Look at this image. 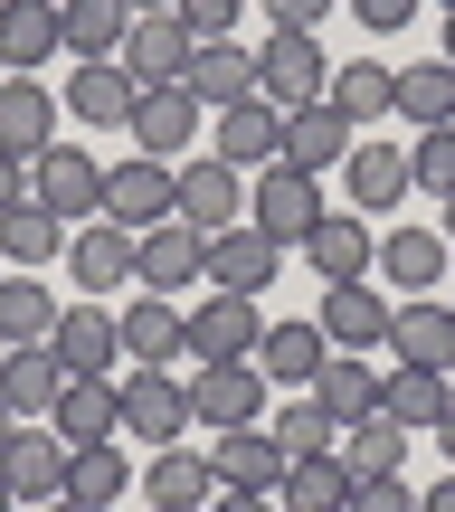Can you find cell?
<instances>
[{
	"instance_id": "obj_17",
	"label": "cell",
	"mask_w": 455,
	"mask_h": 512,
	"mask_svg": "<svg viewBox=\"0 0 455 512\" xmlns=\"http://www.w3.org/2000/svg\"><path fill=\"white\" fill-rule=\"evenodd\" d=\"M57 124H67V105H57L38 76H0V152L38 162V152L57 143Z\"/></svg>"
},
{
	"instance_id": "obj_42",
	"label": "cell",
	"mask_w": 455,
	"mask_h": 512,
	"mask_svg": "<svg viewBox=\"0 0 455 512\" xmlns=\"http://www.w3.org/2000/svg\"><path fill=\"white\" fill-rule=\"evenodd\" d=\"M399 114L408 124H455V67L446 57H427V67H399Z\"/></svg>"
},
{
	"instance_id": "obj_25",
	"label": "cell",
	"mask_w": 455,
	"mask_h": 512,
	"mask_svg": "<svg viewBox=\"0 0 455 512\" xmlns=\"http://www.w3.org/2000/svg\"><path fill=\"white\" fill-rule=\"evenodd\" d=\"M323 105L342 114L351 133H361V124H380V114H399V67H380V57H351V67H332Z\"/></svg>"
},
{
	"instance_id": "obj_60",
	"label": "cell",
	"mask_w": 455,
	"mask_h": 512,
	"mask_svg": "<svg viewBox=\"0 0 455 512\" xmlns=\"http://www.w3.org/2000/svg\"><path fill=\"white\" fill-rule=\"evenodd\" d=\"M0 351H10V342H0Z\"/></svg>"
},
{
	"instance_id": "obj_11",
	"label": "cell",
	"mask_w": 455,
	"mask_h": 512,
	"mask_svg": "<svg viewBox=\"0 0 455 512\" xmlns=\"http://www.w3.org/2000/svg\"><path fill=\"white\" fill-rule=\"evenodd\" d=\"M275 266H285V247L256 238V228H219V238H200V275L209 294H266Z\"/></svg>"
},
{
	"instance_id": "obj_57",
	"label": "cell",
	"mask_w": 455,
	"mask_h": 512,
	"mask_svg": "<svg viewBox=\"0 0 455 512\" xmlns=\"http://www.w3.org/2000/svg\"><path fill=\"white\" fill-rule=\"evenodd\" d=\"M446 247H455V200H446Z\"/></svg>"
},
{
	"instance_id": "obj_51",
	"label": "cell",
	"mask_w": 455,
	"mask_h": 512,
	"mask_svg": "<svg viewBox=\"0 0 455 512\" xmlns=\"http://www.w3.org/2000/svg\"><path fill=\"white\" fill-rule=\"evenodd\" d=\"M418 512H455V465H446V484H427V494H418Z\"/></svg>"
},
{
	"instance_id": "obj_5",
	"label": "cell",
	"mask_w": 455,
	"mask_h": 512,
	"mask_svg": "<svg viewBox=\"0 0 455 512\" xmlns=\"http://www.w3.org/2000/svg\"><path fill=\"white\" fill-rule=\"evenodd\" d=\"M105 219L114 228H162V219H181V162H152V152H133V162H114L105 171Z\"/></svg>"
},
{
	"instance_id": "obj_22",
	"label": "cell",
	"mask_w": 455,
	"mask_h": 512,
	"mask_svg": "<svg viewBox=\"0 0 455 512\" xmlns=\"http://www.w3.org/2000/svg\"><path fill=\"white\" fill-rule=\"evenodd\" d=\"M313 323H323V342L332 351H380L389 342V304H380V285H323V313H313Z\"/></svg>"
},
{
	"instance_id": "obj_41",
	"label": "cell",
	"mask_w": 455,
	"mask_h": 512,
	"mask_svg": "<svg viewBox=\"0 0 455 512\" xmlns=\"http://www.w3.org/2000/svg\"><path fill=\"white\" fill-rule=\"evenodd\" d=\"M342 465H351V475H399V465H408V427L370 408L361 427H342Z\"/></svg>"
},
{
	"instance_id": "obj_6",
	"label": "cell",
	"mask_w": 455,
	"mask_h": 512,
	"mask_svg": "<svg viewBox=\"0 0 455 512\" xmlns=\"http://www.w3.org/2000/svg\"><path fill=\"white\" fill-rule=\"evenodd\" d=\"M266 418V370L256 361H200L190 370V427L228 437V427H256Z\"/></svg>"
},
{
	"instance_id": "obj_37",
	"label": "cell",
	"mask_w": 455,
	"mask_h": 512,
	"mask_svg": "<svg viewBox=\"0 0 455 512\" xmlns=\"http://www.w3.org/2000/svg\"><path fill=\"white\" fill-rule=\"evenodd\" d=\"M285 512H351V465L342 456H294L285 484H275Z\"/></svg>"
},
{
	"instance_id": "obj_24",
	"label": "cell",
	"mask_w": 455,
	"mask_h": 512,
	"mask_svg": "<svg viewBox=\"0 0 455 512\" xmlns=\"http://www.w3.org/2000/svg\"><path fill=\"white\" fill-rule=\"evenodd\" d=\"M67 266H76V294H114V285H133V228L86 219V228L67 238Z\"/></svg>"
},
{
	"instance_id": "obj_48",
	"label": "cell",
	"mask_w": 455,
	"mask_h": 512,
	"mask_svg": "<svg viewBox=\"0 0 455 512\" xmlns=\"http://www.w3.org/2000/svg\"><path fill=\"white\" fill-rule=\"evenodd\" d=\"M266 19H275V29H323L332 0H266Z\"/></svg>"
},
{
	"instance_id": "obj_12",
	"label": "cell",
	"mask_w": 455,
	"mask_h": 512,
	"mask_svg": "<svg viewBox=\"0 0 455 512\" xmlns=\"http://www.w3.org/2000/svg\"><path fill=\"white\" fill-rule=\"evenodd\" d=\"M114 332H124V361H133V370L190 361V313H171V294H133V304L114 313Z\"/></svg>"
},
{
	"instance_id": "obj_26",
	"label": "cell",
	"mask_w": 455,
	"mask_h": 512,
	"mask_svg": "<svg viewBox=\"0 0 455 512\" xmlns=\"http://www.w3.org/2000/svg\"><path fill=\"white\" fill-rule=\"evenodd\" d=\"M209 465H219L228 494H275V484H285V446H275L266 427H228V437L209 446Z\"/></svg>"
},
{
	"instance_id": "obj_34",
	"label": "cell",
	"mask_w": 455,
	"mask_h": 512,
	"mask_svg": "<svg viewBox=\"0 0 455 512\" xmlns=\"http://www.w3.org/2000/svg\"><path fill=\"white\" fill-rule=\"evenodd\" d=\"M313 408H323L332 427H361L370 408H380V370H370L361 351H332V361H323V380H313Z\"/></svg>"
},
{
	"instance_id": "obj_15",
	"label": "cell",
	"mask_w": 455,
	"mask_h": 512,
	"mask_svg": "<svg viewBox=\"0 0 455 512\" xmlns=\"http://www.w3.org/2000/svg\"><path fill=\"white\" fill-rule=\"evenodd\" d=\"M48 427H57L67 456L114 446V437H124V399H114V380H67V389H57V408H48Z\"/></svg>"
},
{
	"instance_id": "obj_46",
	"label": "cell",
	"mask_w": 455,
	"mask_h": 512,
	"mask_svg": "<svg viewBox=\"0 0 455 512\" xmlns=\"http://www.w3.org/2000/svg\"><path fill=\"white\" fill-rule=\"evenodd\" d=\"M237 10H247V0H181L190 38H228V29H237Z\"/></svg>"
},
{
	"instance_id": "obj_28",
	"label": "cell",
	"mask_w": 455,
	"mask_h": 512,
	"mask_svg": "<svg viewBox=\"0 0 455 512\" xmlns=\"http://www.w3.org/2000/svg\"><path fill=\"white\" fill-rule=\"evenodd\" d=\"M181 86L200 95V114H219V105H237V95H256V57L237 48V38H200Z\"/></svg>"
},
{
	"instance_id": "obj_44",
	"label": "cell",
	"mask_w": 455,
	"mask_h": 512,
	"mask_svg": "<svg viewBox=\"0 0 455 512\" xmlns=\"http://www.w3.org/2000/svg\"><path fill=\"white\" fill-rule=\"evenodd\" d=\"M408 171H418V190L455 200V124H427L418 143H408Z\"/></svg>"
},
{
	"instance_id": "obj_50",
	"label": "cell",
	"mask_w": 455,
	"mask_h": 512,
	"mask_svg": "<svg viewBox=\"0 0 455 512\" xmlns=\"http://www.w3.org/2000/svg\"><path fill=\"white\" fill-rule=\"evenodd\" d=\"M209 512H275V494H228V484H219V494H209Z\"/></svg>"
},
{
	"instance_id": "obj_39",
	"label": "cell",
	"mask_w": 455,
	"mask_h": 512,
	"mask_svg": "<svg viewBox=\"0 0 455 512\" xmlns=\"http://www.w3.org/2000/svg\"><path fill=\"white\" fill-rule=\"evenodd\" d=\"M133 494V465H124V446H86V456H67V503H86V512H114Z\"/></svg>"
},
{
	"instance_id": "obj_36",
	"label": "cell",
	"mask_w": 455,
	"mask_h": 512,
	"mask_svg": "<svg viewBox=\"0 0 455 512\" xmlns=\"http://www.w3.org/2000/svg\"><path fill=\"white\" fill-rule=\"evenodd\" d=\"M133 95H143V86H133L114 57H95V67H76V86L57 95V105H67L76 124H133Z\"/></svg>"
},
{
	"instance_id": "obj_27",
	"label": "cell",
	"mask_w": 455,
	"mask_h": 512,
	"mask_svg": "<svg viewBox=\"0 0 455 512\" xmlns=\"http://www.w3.org/2000/svg\"><path fill=\"white\" fill-rule=\"evenodd\" d=\"M446 408H455V380H446V370H408V361H399V370L380 380V418H399L408 437H437Z\"/></svg>"
},
{
	"instance_id": "obj_54",
	"label": "cell",
	"mask_w": 455,
	"mask_h": 512,
	"mask_svg": "<svg viewBox=\"0 0 455 512\" xmlns=\"http://www.w3.org/2000/svg\"><path fill=\"white\" fill-rule=\"evenodd\" d=\"M38 512H86V503H67V494H57V503H38Z\"/></svg>"
},
{
	"instance_id": "obj_23",
	"label": "cell",
	"mask_w": 455,
	"mask_h": 512,
	"mask_svg": "<svg viewBox=\"0 0 455 512\" xmlns=\"http://www.w3.org/2000/svg\"><path fill=\"white\" fill-rule=\"evenodd\" d=\"M143 494H152V512H209V494H219V465H209L200 446H152Z\"/></svg>"
},
{
	"instance_id": "obj_38",
	"label": "cell",
	"mask_w": 455,
	"mask_h": 512,
	"mask_svg": "<svg viewBox=\"0 0 455 512\" xmlns=\"http://www.w3.org/2000/svg\"><path fill=\"white\" fill-rule=\"evenodd\" d=\"M0 256H10V275H29V266H48V256H67V228L38 200H19V209H0Z\"/></svg>"
},
{
	"instance_id": "obj_45",
	"label": "cell",
	"mask_w": 455,
	"mask_h": 512,
	"mask_svg": "<svg viewBox=\"0 0 455 512\" xmlns=\"http://www.w3.org/2000/svg\"><path fill=\"white\" fill-rule=\"evenodd\" d=\"M351 512H418V494L399 475H351Z\"/></svg>"
},
{
	"instance_id": "obj_14",
	"label": "cell",
	"mask_w": 455,
	"mask_h": 512,
	"mask_svg": "<svg viewBox=\"0 0 455 512\" xmlns=\"http://www.w3.org/2000/svg\"><path fill=\"white\" fill-rule=\"evenodd\" d=\"M0 484H10V503H57L67 494V446H57V427H10Z\"/></svg>"
},
{
	"instance_id": "obj_13",
	"label": "cell",
	"mask_w": 455,
	"mask_h": 512,
	"mask_svg": "<svg viewBox=\"0 0 455 512\" xmlns=\"http://www.w3.org/2000/svg\"><path fill=\"white\" fill-rule=\"evenodd\" d=\"M181 219L200 228V238H219V228H247V171L237 162H181Z\"/></svg>"
},
{
	"instance_id": "obj_58",
	"label": "cell",
	"mask_w": 455,
	"mask_h": 512,
	"mask_svg": "<svg viewBox=\"0 0 455 512\" xmlns=\"http://www.w3.org/2000/svg\"><path fill=\"white\" fill-rule=\"evenodd\" d=\"M0 512H10V484H0Z\"/></svg>"
},
{
	"instance_id": "obj_56",
	"label": "cell",
	"mask_w": 455,
	"mask_h": 512,
	"mask_svg": "<svg viewBox=\"0 0 455 512\" xmlns=\"http://www.w3.org/2000/svg\"><path fill=\"white\" fill-rule=\"evenodd\" d=\"M446 67H455V19H446Z\"/></svg>"
},
{
	"instance_id": "obj_40",
	"label": "cell",
	"mask_w": 455,
	"mask_h": 512,
	"mask_svg": "<svg viewBox=\"0 0 455 512\" xmlns=\"http://www.w3.org/2000/svg\"><path fill=\"white\" fill-rule=\"evenodd\" d=\"M57 313H67V304H57L38 275H0V342H48Z\"/></svg>"
},
{
	"instance_id": "obj_31",
	"label": "cell",
	"mask_w": 455,
	"mask_h": 512,
	"mask_svg": "<svg viewBox=\"0 0 455 512\" xmlns=\"http://www.w3.org/2000/svg\"><path fill=\"white\" fill-rule=\"evenodd\" d=\"M351 143H361V133H351L332 105H294V114H285V162H294V171H313V181H323V171H342V152H351Z\"/></svg>"
},
{
	"instance_id": "obj_9",
	"label": "cell",
	"mask_w": 455,
	"mask_h": 512,
	"mask_svg": "<svg viewBox=\"0 0 455 512\" xmlns=\"http://www.w3.org/2000/svg\"><path fill=\"white\" fill-rule=\"evenodd\" d=\"M200 124H209V114H200V95H190V86H143L124 133H133V152H152V162H181V152L200 143Z\"/></svg>"
},
{
	"instance_id": "obj_2",
	"label": "cell",
	"mask_w": 455,
	"mask_h": 512,
	"mask_svg": "<svg viewBox=\"0 0 455 512\" xmlns=\"http://www.w3.org/2000/svg\"><path fill=\"white\" fill-rule=\"evenodd\" d=\"M323 86H332L323 38L313 29H266V48H256V95L294 114V105H323Z\"/></svg>"
},
{
	"instance_id": "obj_59",
	"label": "cell",
	"mask_w": 455,
	"mask_h": 512,
	"mask_svg": "<svg viewBox=\"0 0 455 512\" xmlns=\"http://www.w3.org/2000/svg\"><path fill=\"white\" fill-rule=\"evenodd\" d=\"M437 10H446V19H455V0H437Z\"/></svg>"
},
{
	"instance_id": "obj_29",
	"label": "cell",
	"mask_w": 455,
	"mask_h": 512,
	"mask_svg": "<svg viewBox=\"0 0 455 512\" xmlns=\"http://www.w3.org/2000/svg\"><path fill=\"white\" fill-rule=\"evenodd\" d=\"M370 256H380V247H370V219H361V209H351V219H332V209H323V228L304 238V266L323 275V285H361Z\"/></svg>"
},
{
	"instance_id": "obj_16",
	"label": "cell",
	"mask_w": 455,
	"mask_h": 512,
	"mask_svg": "<svg viewBox=\"0 0 455 512\" xmlns=\"http://www.w3.org/2000/svg\"><path fill=\"white\" fill-rule=\"evenodd\" d=\"M389 351H399L408 370H446V380H455V304L408 294V304L389 313Z\"/></svg>"
},
{
	"instance_id": "obj_7",
	"label": "cell",
	"mask_w": 455,
	"mask_h": 512,
	"mask_svg": "<svg viewBox=\"0 0 455 512\" xmlns=\"http://www.w3.org/2000/svg\"><path fill=\"white\" fill-rule=\"evenodd\" d=\"M48 351H57V370H67V380H114V370H124V332H114V313L95 304V294H76V304L57 313Z\"/></svg>"
},
{
	"instance_id": "obj_47",
	"label": "cell",
	"mask_w": 455,
	"mask_h": 512,
	"mask_svg": "<svg viewBox=\"0 0 455 512\" xmlns=\"http://www.w3.org/2000/svg\"><path fill=\"white\" fill-rule=\"evenodd\" d=\"M418 10H427V0H351V19H361V29H380V38H389V29H408Z\"/></svg>"
},
{
	"instance_id": "obj_4",
	"label": "cell",
	"mask_w": 455,
	"mask_h": 512,
	"mask_svg": "<svg viewBox=\"0 0 455 512\" xmlns=\"http://www.w3.org/2000/svg\"><path fill=\"white\" fill-rule=\"evenodd\" d=\"M114 399H124V437L133 446H181L190 437V380L171 370H114Z\"/></svg>"
},
{
	"instance_id": "obj_30",
	"label": "cell",
	"mask_w": 455,
	"mask_h": 512,
	"mask_svg": "<svg viewBox=\"0 0 455 512\" xmlns=\"http://www.w3.org/2000/svg\"><path fill=\"white\" fill-rule=\"evenodd\" d=\"M67 48V29H57V0H0V67L29 76L38 57Z\"/></svg>"
},
{
	"instance_id": "obj_43",
	"label": "cell",
	"mask_w": 455,
	"mask_h": 512,
	"mask_svg": "<svg viewBox=\"0 0 455 512\" xmlns=\"http://www.w3.org/2000/svg\"><path fill=\"white\" fill-rule=\"evenodd\" d=\"M266 437L285 446V465H294V456H332V446H342V427H332L323 408H313V389H304L294 408H275V427H266Z\"/></svg>"
},
{
	"instance_id": "obj_10",
	"label": "cell",
	"mask_w": 455,
	"mask_h": 512,
	"mask_svg": "<svg viewBox=\"0 0 455 512\" xmlns=\"http://www.w3.org/2000/svg\"><path fill=\"white\" fill-rule=\"evenodd\" d=\"M209 152L237 171H266L285 162V105H266V95H237V105H219V124H209Z\"/></svg>"
},
{
	"instance_id": "obj_35",
	"label": "cell",
	"mask_w": 455,
	"mask_h": 512,
	"mask_svg": "<svg viewBox=\"0 0 455 512\" xmlns=\"http://www.w3.org/2000/svg\"><path fill=\"white\" fill-rule=\"evenodd\" d=\"M57 29H67V57H76V67H95V57L124 48L133 10H124V0H57Z\"/></svg>"
},
{
	"instance_id": "obj_1",
	"label": "cell",
	"mask_w": 455,
	"mask_h": 512,
	"mask_svg": "<svg viewBox=\"0 0 455 512\" xmlns=\"http://www.w3.org/2000/svg\"><path fill=\"white\" fill-rule=\"evenodd\" d=\"M247 228H256V238H275V247H304L313 228H323V181L294 171V162L247 171Z\"/></svg>"
},
{
	"instance_id": "obj_18",
	"label": "cell",
	"mask_w": 455,
	"mask_h": 512,
	"mask_svg": "<svg viewBox=\"0 0 455 512\" xmlns=\"http://www.w3.org/2000/svg\"><path fill=\"white\" fill-rule=\"evenodd\" d=\"M266 323H256V294H209L190 313V361H256Z\"/></svg>"
},
{
	"instance_id": "obj_61",
	"label": "cell",
	"mask_w": 455,
	"mask_h": 512,
	"mask_svg": "<svg viewBox=\"0 0 455 512\" xmlns=\"http://www.w3.org/2000/svg\"><path fill=\"white\" fill-rule=\"evenodd\" d=\"M0 76H10V67H0Z\"/></svg>"
},
{
	"instance_id": "obj_32",
	"label": "cell",
	"mask_w": 455,
	"mask_h": 512,
	"mask_svg": "<svg viewBox=\"0 0 455 512\" xmlns=\"http://www.w3.org/2000/svg\"><path fill=\"white\" fill-rule=\"evenodd\" d=\"M323 361H332L323 323H266V342H256V370L285 380V389H313V380H323Z\"/></svg>"
},
{
	"instance_id": "obj_49",
	"label": "cell",
	"mask_w": 455,
	"mask_h": 512,
	"mask_svg": "<svg viewBox=\"0 0 455 512\" xmlns=\"http://www.w3.org/2000/svg\"><path fill=\"white\" fill-rule=\"evenodd\" d=\"M29 200V162H19V152H0V209H19Z\"/></svg>"
},
{
	"instance_id": "obj_33",
	"label": "cell",
	"mask_w": 455,
	"mask_h": 512,
	"mask_svg": "<svg viewBox=\"0 0 455 512\" xmlns=\"http://www.w3.org/2000/svg\"><path fill=\"white\" fill-rule=\"evenodd\" d=\"M446 256H455L446 228H389V238H380V275H389L399 294H437Z\"/></svg>"
},
{
	"instance_id": "obj_52",
	"label": "cell",
	"mask_w": 455,
	"mask_h": 512,
	"mask_svg": "<svg viewBox=\"0 0 455 512\" xmlns=\"http://www.w3.org/2000/svg\"><path fill=\"white\" fill-rule=\"evenodd\" d=\"M437 446H446V465H455V408H446V418H437Z\"/></svg>"
},
{
	"instance_id": "obj_21",
	"label": "cell",
	"mask_w": 455,
	"mask_h": 512,
	"mask_svg": "<svg viewBox=\"0 0 455 512\" xmlns=\"http://www.w3.org/2000/svg\"><path fill=\"white\" fill-rule=\"evenodd\" d=\"M190 275H200V228L190 219H162V228L133 238V285L143 294H181Z\"/></svg>"
},
{
	"instance_id": "obj_55",
	"label": "cell",
	"mask_w": 455,
	"mask_h": 512,
	"mask_svg": "<svg viewBox=\"0 0 455 512\" xmlns=\"http://www.w3.org/2000/svg\"><path fill=\"white\" fill-rule=\"evenodd\" d=\"M10 427H19V418H10V408H0V446H10Z\"/></svg>"
},
{
	"instance_id": "obj_20",
	"label": "cell",
	"mask_w": 455,
	"mask_h": 512,
	"mask_svg": "<svg viewBox=\"0 0 455 512\" xmlns=\"http://www.w3.org/2000/svg\"><path fill=\"white\" fill-rule=\"evenodd\" d=\"M57 389H67V370H57V351H48V342H10V351H0V408H10L19 427L48 418Z\"/></svg>"
},
{
	"instance_id": "obj_19",
	"label": "cell",
	"mask_w": 455,
	"mask_h": 512,
	"mask_svg": "<svg viewBox=\"0 0 455 512\" xmlns=\"http://www.w3.org/2000/svg\"><path fill=\"white\" fill-rule=\"evenodd\" d=\"M342 190H351V209H361V219H370V209L389 219V209L418 190V171H408L399 143H351V152H342Z\"/></svg>"
},
{
	"instance_id": "obj_3",
	"label": "cell",
	"mask_w": 455,
	"mask_h": 512,
	"mask_svg": "<svg viewBox=\"0 0 455 512\" xmlns=\"http://www.w3.org/2000/svg\"><path fill=\"white\" fill-rule=\"evenodd\" d=\"M29 200L48 209L57 228H86V219H105V162H86L76 143H48L29 162Z\"/></svg>"
},
{
	"instance_id": "obj_8",
	"label": "cell",
	"mask_w": 455,
	"mask_h": 512,
	"mask_svg": "<svg viewBox=\"0 0 455 512\" xmlns=\"http://www.w3.org/2000/svg\"><path fill=\"white\" fill-rule=\"evenodd\" d=\"M190 48H200V38H190L181 10H143L124 29V48H114V67H124L133 86H181V76H190Z\"/></svg>"
},
{
	"instance_id": "obj_53",
	"label": "cell",
	"mask_w": 455,
	"mask_h": 512,
	"mask_svg": "<svg viewBox=\"0 0 455 512\" xmlns=\"http://www.w3.org/2000/svg\"><path fill=\"white\" fill-rule=\"evenodd\" d=\"M124 10H133V19H143V10H181V0H124Z\"/></svg>"
}]
</instances>
